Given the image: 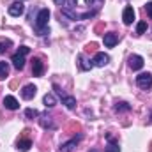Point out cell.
I'll return each instance as SVG.
<instances>
[{
	"label": "cell",
	"mask_w": 152,
	"mask_h": 152,
	"mask_svg": "<svg viewBox=\"0 0 152 152\" xmlns=\"http://www.w3.org/2000/svg\"><path fill=\"white\" fill-rule=\"evenodd\" d=\"M48 20H50V11H48V9H41L37 12L36 23H34V30H36L37 36H48V34H50Z\"/></svg>",
	"instance_id": "cell-1"
},
{
	"label": "cell",
	"mask_w": 152,
	"mask_h": 152,
	"mask_svg": "<svg viewBox=\"0 0 152 152\" xmlns=\"http://www.w3.org/2000/svg\"><path fill=\"white\" fill-rule=\"evenodd\" d=\"M136 85L143 90H149L152 87V75L151 73H142L136 76Z\"/></svg>",
	"instance_id": "cell-2"
},
{
	"label": "cell",
	"mask_w": 152,
	"mask_h": 152,
	"mask_svg": "<svg viewBox=\"0 0 152 152\" xmlns=\"http://www.w3.org/2000/svg\"><path fill=\"white\" fill-rule=\"evenodd\" d=\"M7 12L11 14V16H21L23 12H25V5H23V2H12L11 5H9V9H7Z\"/></svg>",
	"instance_id": "cell-3"
},
{
	"label": "cell",
	"mask_w": 152,
	"mask_h": 152,
	"mask_svg": "<svg viewBox=\"0 0 152 152\" xmlns=\"http://www.w3.org/2000/svg\"><path fill=\"white\" fill-rule=\"evenodd\" d=\"M81 138H83V136H81V134H78L76 138L69 140V142H66V143H62V145H60V149H58V152H73L76 149V145H78V142H80Z\"/></svg>",
	"instance_id": "cell-4"
},
{
	"label": "cell",
	"mask_w": 152,
	"mask_h": 152,
	"mask_svg": "<svg viewBox=\"0 0 152 152\" xmlns=\"http://www.w3.org/2000/svg\"><path fill=\"white\" fill-rule=\"evenodd\" d=\"M108 62H110V57L106 53H96L92 58V66H96V67H104Z\"/></svg>",
	"instance_id": "cell-5"
},
{
	"label": "cell",
	"mask_w": 152,
	"mask_h": 152,
	"mask_svg": "<svg viewBox=\"0 0 152 152\" xmlns=\"http://www.w3.org/2000/svg\"><path fill=\"white\" fill-rule=\"evenodd\" d=\"M36 94H37V88H36V85H32V83L25 85V87H23V90H21V97H23V99H27V101L34 99V97H36Z\"/></svg>",
	"instance_id": "cell-6"
},
{
	"label": "cell",
	"mask_w": 152,
	"mask_h": 152,
	"mask_svg": "<svg viewBox=\"0 0 152 152\" xmlns=\"http://www.w3.org/2000/svg\"><path fill=\"white\" fill-rule=\"evenodd\" d=\"M11 62H12V66H14V69H18V71H21V69L25 67V55H23V53H20V51H16V53L12 55V58H11Z\"/></svg>",
	"instance_id": "cell-7"
},
{
	"label": "cell",
	"mask_w": 152,
	"mask_h": 152,
	"mask_svg": "<svg viewBox=\"0 0 152 152\" xmlns=\"http://www.w3.org/2000/svg\"><path fill=\"white\" fill-rule=\"evenodd\" d=\"M143 57H140V55H133L131 58H129V67L133 69V71H140L142 67H143Z\"/></svg>",
	"instance_id": "cell-8"
},
{
	"label": "cell",
	"mask_w": 152,
	"mask_h": 152,
	"mask_svg": "<svg viewBox=\"0 0 152 152\" xmlns=\"http://www.w3.org/2000/svg\"><path fill=\"white\" fill-rule=\"evenodd\" d=\"M42 73H44V64H42L41 58L36 57V58L32 60V75L34 76H41Z\"/></svg>",
	"instance_id": "cell-9"
},
{
	"label": "cell",
	"mask_w": 152,
	"mask_h": 152,
	"mask_svg": "<svg viewBox=\"0 0 152 152\" xmlns=\"http://www.w3.org/2000/svg\"><path fill=\"white\" fill-rule=\"evenodd\" d=\"M122 20H124L126 25H131V23H133V20H134V9H133L131 5H127V7L124 9V12H122Z\"/></svg>",
	"instance_id": "cell-10"
},
{
	"label": "cell",
	"mask_w": 152,
	"mask_h": 152,
	"mask_svg": "<svg viewBox=\"0 0 152 152\" xmlns=\"http://www.w3.org/2000/svg\"><path fill=\"white\" fill-rule=\"evenodd\" d=\"M4 106H5L7 110H18V108H20V103H18L16 97H12V96H5V97H4Z\"/></svg>",
	"instance_id": "cell-11"
},
{
	"label": "cell",
	"mask_w": 152,
	"mask_h": 152,
	"mask_svg": "<svg viewBox=\"0 0 152 152\" xmlns=\"http://www.w3.org/2000/svg\"><path fill=\"white\" fill-rule=\"evenodd\" d=\"M104 46L106 48H113L115 44L118 42V36L117 34H113V32H110V34H104Z\"/></svg>",
	"instance_id": "cell-12"
},
{
	"label": "cell",
	"mask_w": 152,
	"mask_h": 152,
	"mask_svg": "<svg viewBox=\"0 0 152 152\" xmlns=\"http://www.w3.org/2000/svg\"><path fill=\"white\" fill-rule=\"evenodd\" d=\"M39 117H41L39 122H41V127L42 129H55V124H53L51 117H48V115H39Z\"/></svg>",
	"instance_id": "cell-13"
},
{
	"label": "cell",
	"mask_w": 152,
	"mask_h": 152,
	"mask_svg": "<svg viewBox=\"0 0 152 152\" xmlns=\"http://www.w3.org/2000/svg\"><path fill=\"white\" fill-rule=\"evenodd\" d=\"M30 147H32V140H30V138H25V136H23V138L18 140V151L27 152Z\"/></svg>",
	"instance_id": "cell-14"
},
{
	"label": "cell",
	"mask_w": 152,
	"mask_h": 152,
	"mask_svg": "<svg viewBox=\"0 0 152 152\" xmlns=\"http://www.w3.org/2000/svg\"><path fill=\"white\" fill-rule=\"evenodd\" d=\"M106 138H108V147H106V152H120V147H118V143L115 142V138H112V134H106Z\"/></svg>",
	"instance_id": "cell-15"
},
{
	"label": "cell",
	"mask_w": 152,
	"mask_h": 152,
	"mask_svg": "<svg viewBox=\"0 0 152 152\" xmlns=\"http://www.w3.org/2000/svg\"><path fill=\"white\" fill-rule=\"evenodd\" d=\"M42 103H44V106H46V108H53V106L57 104V99H55V96H53V94H46V96L42 97Z\"/></svg>",
	"instance_id": "cell-16"
},
{
	"label": "cell",
	"mask_w": 152,
	"mask_h": 152,
	"mask_svg": "<svg viewBox=\"0 0 152 152\" xmlns=\"http://www.w3.org/2000/svg\"><path fill=\"white\" fill-rule=\"evenodd\" d=\"M11 46H12V41H11V39L2 37V39H0V55H2V53H5Z\"/></svg>",
	"instance_id": "cell-17"
},
{
	"label": "cell",
	"mask_w": 152,
	"mask_h": 152,
	"mask_svg": "<svg viewBox=\"0 0 152 152\" xmlns=\"http://www.w3.org/2000/svg\"><path fill=\"white\" fill-rule=\"evenodd\" d=\"M62 103L66 104V108H69V110H73L76 106V99L73 97V96H64L62 97Z\"/></svg>",
	"instance_id": "cell-18"
},
{
	"label": "cell",
	"mask_w": 152,
	"mask_h": 152,
	"mask_svg": "<svg viewBox=\"0 0 152 152\" xmlns=\"http://www.w3.org/2000/svg\"><path fill=\"white\" fill-rule=\"evenodd\" d=\"M7 75H9V64L0 60V80H4Z\"/></svg>",
	"instance_id": "cell-19"
},
{
	"label": "cell",
	"mask_w": 152,
	"mask_h": 152,
	"mask_svg": "<svg viewBox=\"0 0 152 152\" xmlns=\"http://www.w3.org/2000/svg\"><path fill=\"white\" fill-rule=\"evenodd\" d=\"M78 62H80V69H81V71H88V69L92 67V64H87V62H85L83 55H78Z\"/></svg>",
	"instance_id": "cell-20"
},
{
	"label": "cell",
	"mask_w": 152,
	"mask_h": 152,
	"mask_svg": "<svg viewBox=\"0 0 152 152\" xmlns=\"http://www.w3.org/2000/svg\"><path fill=\"white\" fill-rule=\"evenodd\" d=\"M131 110V104H127V103H117L115 104V112H129Z\"/></svg>",
	"instance_id": "cell-21"
},
{
	"label": "cell",
	"mask_w": 152,
	"mask_h": 152,
	"mask_svg": "<svg viewBox=\"0 0 152 152\" xmlns=\"http://www.w3.org/2000/svg\"><path fill=\"white\" fill-rule=\"evenodd\" d=\"M25 117H28V118H36V117H39V112L37 110H32V108H27V110H25Z\"/></svg>",
	"instance_id": "cell-22"
},
{
	"label": "cell",
	"mask_w": 152,
	"mask_h": 152,
	"mask_svg": "<svg viewBox=\"0 0 152 152\" xmlns=\"http://www.w3.org/2000/svg\"><path fill=\"white\" fill-rule=\"evenodd\" d=\"M145 30H147V21H140L136 25V34H143Z\"/></svg>",
	"instance_id": "cell-23"
},
{
	"label": "cell",
	"mask_w": 152,
	"mask_h": 152,
	"mask_svg": "<svg viewBox=\"0 0 152 152\" xmlns=\"http://www.w3.org/2000/svg\"><path fill=\"white\" fill-rule=\"evenodd\" d=\"M145 11H147L149 18H152V2H147V4H145Z\"/></svg>",
	"instance_id": "cell-24"
},
{
	"label": "cell",
	"mask_w": 152,
	"mask_h": 152,
	"mask_svg": "<svg viewBox=\"0 0 152 152\" xmlns=\"http://www.w3.org/2000/svg\"><path fill=\"white\" fill-rule=\"evenodd\" d=\"M18 51H20V53H23V55H27V53L30 51V48H28V46H20V48H18Z\"/></svg>",
	"instance_id": "cell-25"
},
{
	"label": "cell",
	"mask_w": 152,
	"mask_h": 152,
	"mask_svg": "<svg viewBox=\"0 0 152 152\" xmlns=\"http://www.w3.org/2000/svg\"><path fill=\"white\" fill-rule=\"evenodd\" d=\"M76 4H78V0H67V9H73V7H76Z\"/></svg>",
	"instance_id": "cell-26"
},
{
	"label": "cell",
	"mask_w": 152,
	"mask_h": 152,
	"mask_svg": "<svg viewBox=\"0 0 152 152\" xmlns=\"http://www.w3.org/2000/svg\"><path fill=\"white\" fill-rule=\"evenodd\" d=\"M87 48H88V50H94V48H97V44H96V42H90Z\"/></svg>",
	"instance_id": "cell-27"
},
{
	"label": "cell",
	"mask_w": 152,
	"mask_h": 152,
	"mask_svg": "<svg viewBox=\"0 0 152 152\" xmlns=\"http://www.w3.org/2000/svg\"><path fill=\"white\" fill-rule=\"evenodd\" d=\"M64 2H66V0H55V4H57V5H62Z\"/></svg>",
	"instance_id": "cell-28"
},
{
	"label": "cell",
	"mask_w": 152,
	"mask_h": 152,
	"mask_svg": "<svg viewBox=\"0 0 152 152\" xmlns=\"http://www.w3.org/2000/svg\"><path fill=\"white\" fill-rule=\"evenodd\" d=\"M85 4H87V5H92V4H94V0H85Z\"/></svg>",
	"instance_id": "cell-29"
},
{
	"label": "cell",
	"mask_w": 152,
	"mask_h": 152,
	"mask_svg": "<svg viewBox=\"0 0 152 152\" xmlns=\"http://www.w3.org/2000/svg\"><path fill=\"white\" fill-rule=\"evenodd\" d=\"M90 152H97V151H90Z\"/></svg>",
	"instance_id": "cell-30"
},
{
	"label": "cell",
	"mask_w": 152,
	"mask_h": 152,
	"mask_svg": "<svg viewBox=\"0 0 152 152\" xmlns=\"http://www.w3.org/2000/svg\"><path fill=\"white\" fill-rule=\"evenodd\" d=\"M99 2H104V0H99Z\"/></svg>",
	"instance_id": "cell-31"
},
{
	"label": "cell",
	"mask_w": 152,
	"mask_h": 152,
	"mask_svg": "<svg viewBox=\"0 0 152 152\" xmlns=\"http://www.w3.org/2000/svg\"><path fill=\"white\" fill-rule=\"evenodd\" d=\"M151 122H152V118H151Z\"/></svg>",
	"instance_id": "cell-32"
}]
</instances>
